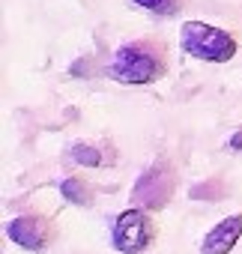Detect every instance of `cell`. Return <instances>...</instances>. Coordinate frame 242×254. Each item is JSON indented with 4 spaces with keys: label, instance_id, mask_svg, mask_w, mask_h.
I'll return each mask as SVG.
<instances>
[{
    "label": "cell",
    "instance_id": "1",
    "mask_svg": "<svg viewBox=\"0 0 242 254\" xmlns=\"http://www.w3.org/2000/svg\"><path fill=\"white\" fill-rule=\"evenodd\" d=\"M168 45L156 36H138L123 45L108 60V78L126 87H147L168 75Z\"/></svg>",
    "mask_w": 242,
    "mask_h": 254
},
{
    "label": "cell",
    "instance_id": "2",
    "mask_svg": "<svg viewBox=\"0 0 242 254\" xmlns=\"http://www.w3.org/2000/svg\"><path fill=\"white\" fill-rule=\"evenodd\" d=\"M180 48L203 63H227L236 57L239 42L230 30L206 24V21H185L180 27Z\"/></svg>",
    "mask_w": 242,
    "mask_h": 254
},
{
    "label": "cell",
    "instance_id": "3",
    "mask_svg": "<svg viewBox=\"0 0 242 254\" xmlns=\"http://www.w3.org/2000/svg\"><path fill=\"white\" fill-rule=\"evenodd\" d=\"M156 218L150 215V209L144 206H129L114 218L111 227V245L120 254H144L153 242H156Z\"/></svg>",
    "mask_w": 242,
    "mask_h": 254
},
{
    "label": "cell",
    "instance_id": "4",
    "mask_svg": "<svg viewBox=\"0 0 242 254\" xmlns=\"http://www.w3.org/2000/svg\"><path fill=\"white\" fill-rule=\"evenodd\" d=\"M6 236L18 248L33 251V254H42V251H48L57 242V224L45 212H18L6 224Z\"/></svg>",
    "mask_w": 242,
    "mask_h": 254
},
{
    "label": "cell",
    "instance_id": "5",
    "mask_svg": "<svg viewBox=\"0 0 242 254\" xmlns=\"http://www.w3.org/2000/svg\"><path fill=\"white\" fill-rule=\"evenodd\" d=\"M174 194V171L168 162H156L147 174H141V180L135 183V200L144 209H159L171 200Z\"/></svg>",
    "mask_w": 242,
    "mask_h": 254
},
{
    "label": "cell",
    "instance_id": "6",
    "mask_svg": "<svg viewBox=\"0 0 242 254\" xmlns=\"http://www.w3.org/2000/svg\"><path fill=\"white\" fill-rule=\"evenodd\" d=\"M242 239V212L224 215L218 224H212L200 242V254H230L236 242Z\"/></svg>",
    "mask_w": 242,
    "mask_h": 254
},
{
    "label": "cell",
    "instance_id": "7",
    "mask_svg": "<svg viewBox=\"0 0 242 254\" xmlns=\"http://www.w3.org/2000/svg\"><path fill=\"white\" fill-rule=\"evenodd\" d=\"M60 194H63V200L66 203H75V206H90L93 200H96V194H93V186L84 180V177H66L63 183H60Z\"/></svg>",
    "mask_w": 242,
    "mask_h": 254
},
{
    "label": "cell",
    "instance_id": "8",
    "mask_svg": "<svg viewBox=\"0 0 242 254\" xmlns=\"http://www.w3.org/2000/svg\"><path fill=\"white\" fill-rule=\"evenodd\" d=\"M132 6H138L144 12H153L159 18H174L177 12H182L185 0H132Z\"/></svg>",
    "mask_w": 242,
    "mask_h": 254
},
{
    "label": "cell",
    "instance_id": "9",
    "mask_svg": "<svg viewBox=\"0 0 242 254\" xmlns=\"http://www.w3.org/2000/svg\"><path fill=\"white\" fill-rule=\"evenodd\" d=\"M72 162L75 165H81V168H99L105 159H102V150L96 147V144H87V141H78V144H72Z\"/></svg>",
    "mask_w": 242,
    "mask_h": 254
},
{
    "label": "cell",
    "instance_id": "10",
    "mask_svg": "<svg viewBox=\"0 0 242 254\" xmlns=\"http://www.w3.org/2000/svg\"><path fill=\"white\" fill-rule=\"evenodd\" d=\"M227 147H230L233 153H242V129H236V132L227 138Z\"/></svg>",
    "mask_w": 242,
    "mask_h": 254
}]
</instances>
